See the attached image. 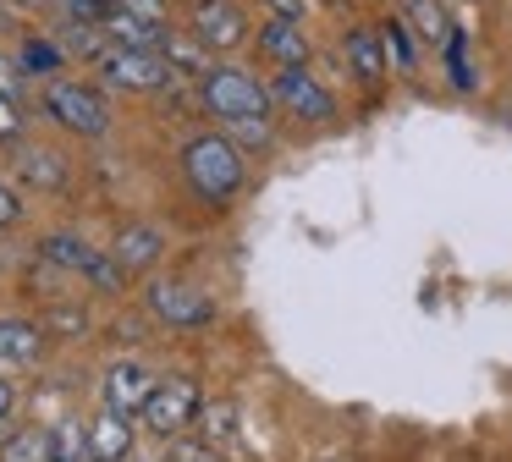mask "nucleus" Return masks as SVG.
Wrapping results in <instances>:
<instances>
[{
	"label": "nucleus",
	"instance_id": "obj_1",
	"mask_svg": "<svg viewBox=\"0 0 512 462\" xmlns=\"http://www.w3.org/2000/svg\"><path fill=\"white\" fill-rule=\"evenodd\" d=\"M182 176H188V187L204 204L226 209L248 182V154L237 149L226 132H199V138H188V149H182Z\"/></svg>",
	"mask_w": 512,
	"mask_h": 462
},
{
	"label": "nucleus",
	"instance_id": "obj_2",
	"mask_svg": "<svg viewBox=\"0 0 512 462\" xmlns=\"http://www.w3.org/2000/svg\"><path fill=\"white\" fill-rule=\"evenodd\" d=\"M199 94H204V110L221 127H232V121H270V88L254 72H243V66H210L199 77Z\"/></svg>",
	"mask_w": 512,
	"mask_h": 462
},
{
	"label": "nucleus",
	"instance_id": "obj_3",
	"mask_svg": "<svg viewBox=\"0 0 512 462\" xmlns=\"http://www.w3.org/2000/svg\"><path fill=\"white\" fill-rule=\"evenodd\" d=\"M45 116L78 138H105L111 132V99L83 77H50L45 83Z\"/></svg>",
	"mask_w": 512,
	"mask_h": 462
},
{
	"label": "nucleus",
	"instance_id": "obj_4",
	"mask_svg": "<svg viewBox=\"0 0 512 462\" xmlns=\"http://www.w3.org/2000/svg\"><path fill=\"white\" fill-rule=\"evenodd\" d=\"M39 259L67 270V275H83V281H94L100 292H127V275L116 270L111 253L83 242V237H72V231H50V237L39 242Z\"/></svg>",
	"mask_w": 512,
	"mask_h": 462
},
{
	"label": "nucleus",
	"instance_id": "obj_5",
	"mask_svg": "<svg viewBox=\"0 0 512 462\" xmlns=\"http://www.w3.org/2000/svg\"><path fill=\"white\" fill-rule=\"evenodd\" d=\"M199 407H204V391H199V380H188V374H171V380H155V391H149V402H144V424L155 429V435H182V429H193L199 424Z\"/></svg>",
	"mask_w": 512,
	"mask_h": 462
},
{
	"label": "nucleus",
	"instance_id": "obj_6",
	"mask_svg": "<svg viewBox=\"0 0 512 462\" xmlns=\"http://www.w3.org/2000/svg\"><path fill=\"white\" fill-rule=\"evenodd\" d=\"M94 66H100L105 83L122 88V94H155V88L171 83V66H166L160 50H122V44H105Z\"/></svg>",
	"mask_w": 512,
	"mask_h": 462
},
{
	"label": "nucleus",
	"instance_id": "obj_7",
	"mask_svg": "<svg viewBox=\"0 0 512 462\" xmlns=\"http://www.w3.org/2000/svg\"><path fill=\"white\" fill-rule=\"evenodd\" d=\"M144 303H149V314H155L160 325H171V330L215 325V297L199 292V286H188V281H155L144 292Z\"/></svg>",
	"mask_w": 512,
	"mask_h": 462
},
{
	"label": "nucleus",
	"instance_id": "obj_8",
	"mask_svg": "<svg viewBox=\"0 0 512 462\" xmlns=\"http://www.w3.org/2000/svg\"><path fill=\"white\" fill-rule=\"evenodd\" d=\"M270 105H281L287 116H298V121H314V127L336 116V94L309 72V66H287V72H276V83H270Z\"/></svg>",
	"mask_w": 512,
	"mask_h": 462
},
{
	"label": "nucleus",
	"instance_id": "obj_9",
	"mask_svg": "<svg viewBox=\"0 0 512 462\" xmlns=\"http://www.w3.org/2000/svg\"><path fill=\"white\" fill-rule=\"evenodd\" d=\"M193 39L210 55H226L248 39V17L237 0H193Z\"/></svg>",
	"mask_w": 512,
	"mask_h": 462
},
{
	"label": "nucleus",
	"instance_id": "obj_10",
	"mask_svg": "<svg viewBox=\"0 0 512 462\" xmlns=\"http://www.w3.org/2000/svg\"><path fill=\"white\" fill-rule=\"evenodd\" d=\"M149 391H155V374L144 369V363H111L105 369V385H100V396H105V413H122V418H138L144 413V402H149Z\"/></svg>",
	"mask_w": 512,
	"mask_h": 462
},
{
	"label": "nucleus",
	"instance_id": "obj_11",
	"mask_svg": "<svg viewBox=\"0 0 512 462\" xmlns=\"http://www.w3.org/2000/svg\"><path fill=\"white\" fill-rule=\"evenodd\" d=\"M259 55H265L276 72H287V66H309V33H303V22L265 17L259 22Z\"/></svg>",
	"mask_w": 512,
	"mask_h": 462
},
{
	"label": "nucleus",
	"instance_id": "obj_12",
	"mask_svg": "<svg viewBox=\"0 0 512 462\" xmlns=\"http://www.w3.org/2000/svg\"><path fill=\"white\" fill-rule=\"evenodd\" d=\"M105 253H111L116 270L133 281V275H144V270H155V264H160V253H166V237H160V226H127Z\"/></svg>",
	"mask_w": 512,
	"mask_h": 462
},
{
	"label": "nucleus",
	"instance_id": "obj_13",
	"mask_svg": "<svg viewBox=\"0 0 512 462\" xmlns=\"http://www.w3.org/2000/svg\"><path fill=\"white\" fill-rule=\"evenodd\" d=\"M342 50H347V72H353L364 88H375L380 77H386V50H380L375 22H358V28H347Z\"/></svg>",
	"mask_w": 512,
	"mask_h": 462
},
{
	"label": "nucleus",
	"instance_id": "obj_14",
	"mask_svg": "<svg viewBox=\"0 0 512 462\" xmlns=\"http://www.w3.org/2000/svg\"><path fill=\"white\" fill-rule=\"evenodd\" d=\"M133 418L122 413H100L89 418V462H127L133 457Z\"/></svg>",
	"mask_w": 512,
	"mask_h": 462
},
{
	"label": "nucleus",
	"instance_id": "obj_15",
	"mask_svg": "<svg viewBox=\"0 0 512 462\" xmlns=\"http://www.w3.org/2000/svg\"><path fill=\"white\" fill-rule=\"evenodd\" d=\"M45 358V330L34 319H0V369H28Z\"/></svg>",
	"mask_w": 512,
	"mask_h": 462
},
{
	"label": "nucleus",
	"instance_id": "obj_16",
	"mask_svg": "<svg viewBox=\"0 0 512 462\" xmlns=\"http://www.w3.org/2000/svg\"><path fill=\"white\" fill-rule=\"evenodd\" d=\"M402 22L413 28V39H424V44H446L452 39V11H446V0H402V11H397Z\"/></svg>",
	"mask_w": 512,
	"mask_h": 462
},
{
	"label": "nucleus",
	"instance_id": "obj_17",
	"mask_svg": "<svg viewBox=\"0 0 512 462\" xmlns=\"http://www.w3.org/2000/svg\"><path fill=\"white\" fill-rule=\"evenodd\" d=\"M375 33H380V50H386V72H402V77L419 72V39H413L408 22L386 17V22H375Z\"/></svg>",
	"mask_w": 512,
	"mask_h": 462
},
{
	"label": "nucleus",
	"instance_id": "obj_18",
	"mask_svg": "<svg viewBox=\"0 0 512 462\" xmlns=\"http://www.w3.org/2000/svg\"><path fill=\"white\" fill-rule=\"evenodd\" d=\"M17 176H23L28 187H45V193H61L67 187V160H61L56 149H17Z\"/></svg>",
	"mask_w": 512,
	"mask_h": 462
},
{
	"label": "nucleus",
	"instance_id": "obj_19",
	"mask_svg": "<svg viewBox=\"0 0 512 462\" xmlns=\"http://www.w3.org/2000/svg\"><path fill=\"white\" fill-rule=\"evenodd\" d=\"M50 462H89V424L83 418L50 424Z\"/></svg>",
	"mask_w": 512,
	"mask_h": 462
},
{
	"label": "nucleus",
	"instance_id": "obj_20",
	"mask_svg": "<svg viewBox=\"0 0 512 462\" xmlns=\"http://www.w3.org/2000/svg\"><path fill=\"white\" fill-rule=\"evenodd\" d=\"M441 55H446V83L457 88V94H474V66H468V33L463 28H452V39L441 44Z\"/></svg>",
	"mask_w": 512,
	"mask_h": 462
},
{
	"label": "nucleus",
	"instance_id": "obj_21",
	"mask_svg": "<svg viewBox=\"0 0 512 462\" xmlns=\"http://www.w3.org/2000/svg\"><path fill=\"white\" fill-rule=\"evenodd\" d=\"M0 462H50V429H17L0 446Z\"/></svg>",
	"mask_w": 512,
	"mask_h": 462
},
{
	"label": "nucleus",
	"instance_id": "obj_22",
	"mask_svg": "<svg viewBox=\"0 0 512 462\" xmlns=\"http://www.w3.org/2000/svg\"><path fill=\"white\" fill-rule=\"evenodd\" d=\"M39 330H45V336H61V341H78V336H89V314H83V308H50V314L39 319Z\"/></svg>",
	"mask_w": 512,
	"mask_h": 462
},
{
	"label": "nucleus",
	"instance_id": "obj_23",
	"mask_svg": "<svg viewBox=\"0 0 512 462\" xmlns=\"http://www.w3.org/2000/svg\"><path fill=\"white\" fill-rule=\"evenodd\" d=\"M23 72H39V77L61 72V50L50 39H23Z\"/></svg>",
	"mask_w": 512,
	"mask_h": 462
},
{
	"label": "nucleus",
	"instance_id": "obj_24",
	"mask_svg": "<svg viewBox=\"0 0 512 462\" xmlns=\"http://www.w3.org/2000/svg\"><path fill=\"white\" fill-rule=\"evenodd\" d=\"M199 418H204V435H210V440H232V429H237V407L232 402L199 407Z\"/></svg>",
	"mask_w": 512,
	"mask_h": 462
},
{
	"label": "nucleus",
	"instance_id": "obj_25",
	"mask_svg": "<svg viewBox=\"0 0 512 462\" xmlns=\"http://www.w3.org/2000/svg\"><path fill=\"white\" fill-rule=\"evenodd\" d=\"M226 138H232L237 149H243V143H248V149H265V143H270V121H232Z\"/></svg>",
	"mask_w": 512,
	"mask_h": 462
},
{
	"label": "nucleus",
	"instance_id": "obj_26",
	"mask_svg": "<svg viewBox=\"0 0 512 462\" xmlns=\"http://www.w3.org/2000/svg\"><path fill=\"white\" fill-rule=\"evenodd\" d=\"M23 138V110H17L12 94H0V143H17Z\"/></svg>",
	"mask_w": 512,
	"mask_h": 462
},
{
	"label": "nucleus",
	"instance_id": "obj_27",
	"mask_svg": "<svg viewBox=\"0 0 512 462\" xmlns=\"http://www.w3.org/2000/svg\"><path fill=\"white\" fill-rule=\"evenodd\" d=\"M111 6H122V11H133V17H144V22H155V28H166V0H111Z\"/></svg>",
	"mask_w": 512,
	"mask_h": 462
},
{
	"label": "nucleus",
	"instance_id": "obj_28",
	"mask_svg": "<svg viewBox=\"0 0 512 462\" xmlns=\"http://www.w3.org/2000/svg\"><path fill=\"white\" fill-rule=\"evenodd\" d=\"M265 17H281V22H303V17H309V0H265Z\"/></svg>",
	"mask_w": 512,
	"mask_h": 462
},
{
	"label": "nucleus",
	"instance_id": "obj_29",
	"mask_svg": "<svg viewBox=\"0 0 512 462\" xmlns=\"http://www.w3.org/2000/svg\"><path fill=\"white\" fill-rule=\"evenodd\" d=\"M17 220H23V198H17L12 187L0 182V231H6V226H17Z\"/></svg>",
	"mask_w": 512,
	"mask_h": 462
},
{
	"label": "nucleus",
	"instance_id": "obj_30",
	"mask_svg": "<svg viewBox=\"0 0 512 462\" xmlns=\"http://www.w3.org/2000/svg\"><path fill=\"white\" fill-rule=\"evenodd\" d=\"M12 407H17V391H12V380H0V424L12 418Z\"/></svg>",
	"mask_w": 512,
	"mask_h": 462
},
{
	"label": "nucleus",
	"instance_id": "obj_31",
	"mask_svg": "<svg viewBox=\"0 0 512 462\" xmlns=\"http://www.w3.org/2000/svg\"><path fill=\"white\" fill-rule=\"evenodd\" d=\"M12 88H17V77H12V66L0 61V94H12Z\"/></svg>",
	"mask_w": 512,
	"mask_h": 462
},
{
	"label": "nucleus",
	"instance_id": "obj_32",
	"mask_svg": "<svg viewBox=\"0 0 512 462\" xmlns=\"http://www.w3.org/2000/svg\"><path fill=\"white\" fill-rule=\"evenodd\" d=\"M17 6H28V11H34V6H45V0H17Z\"/></svg>",
	"mask_w": 512,
	"mask_h": 462
},
{
	"label": "nucleus",
	"instance_id": "obj_33",
	"mask_svg": "<svg viewBox=\"0 0 512 462\" xmlns=\"http://www.w3.org/2000/svg\"><path fill=\"white\" fill-rule=\"evenodd\" d=\"M193 462H204V457H193Z\"/></svg>",
	"mask_w": 512,
	"mask_h": 462
}]
</instances>
